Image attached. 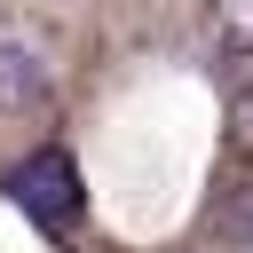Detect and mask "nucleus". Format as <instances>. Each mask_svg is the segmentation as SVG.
Wrapping results in <instances>:
<instances>
[{
    "mask_svg": "<svg viewBox=\"0 0 253 253\" xmlns=\"http://www.w3.org/2000/svg\"><path fill=\"white\" fill-rule=\"evenodd\" d=\"M8 198H16L47 237H71L79 213H87V198H79V166H71L63 150H32L24 166H8Z\"/></svg>",
    "mask_w": 253,
    "mask_h": 253,
    "instance_id": "obj_1",
    "label": "nucleus"
},
{
    "mask_svg": "<svg viewBox=\"0 0 253 253\" xmlns=\"http://www.w3.org/2000/svg\"><path fill=\"white\" fill-rule=\"evenodd\" d=\"M32 95H47V63L16 32H0V103H32Z\"/></svg>",
    "mask_w": 253,
    "mask_h": 253,
    "instance_id": "obj_2",
    "label": "nucleus"
}]
</instances>
